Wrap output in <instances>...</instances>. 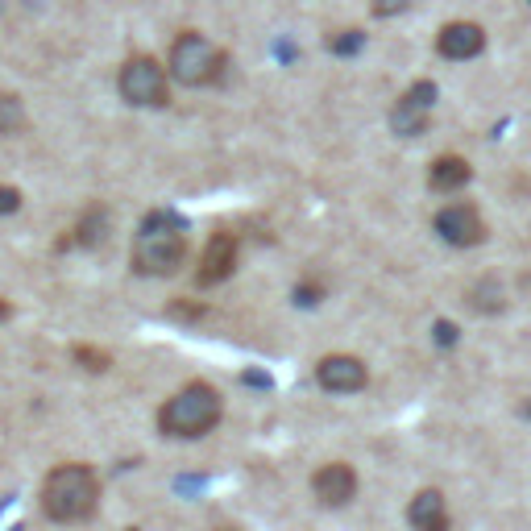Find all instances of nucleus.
Listing matches in <instances>:
<instances>
[{
	"instance_id": "nucleus-1",
	"label": "nucleus",
	"mask_w": 531,
	"mask_h": 531,
	"mask_svg": "<svg viewBox=\"0 0 531 531\" xmlns=\"http://www.w3.org/2000/svg\"><path fill=\"white\" fill-rule=\"evenodd\" d=\"M183 258H187V220L171 208H154L133 237V270L166 278L183 266Z\"/></svg>"
},
{
	"instance_id": "nucleus-2",
	"label": "nucleus",
	"mask_w": 531,
	"mask_h": 531,
	"mask_svg": "<svg viewBox=\"0 0 531 531\" xmlns=\"http://www.w3.org/2000/svg\"><path fill=\"white\" fill-rule=\"evenodd\" d=\"M96 502H100V482L88 465H59L42 482V511L54 523L88 519L96 511Z\"/></svg>"
},
{
	"instance_id": "nucleus-3",
	"label": "nucleus",
	"mask_w": 531,
	"mask_h": 531,
	"mask_svg": "<svg viewBox=\"0 0 531 531\" xmlns=\"http://www.w3.org/2000/svg\"><path fill=\"white\" fill-rule=\"evenodd\" d=\"M216 419H220V395L208 382H191L162 403L158 432L171 440H200L216 428Z\"/></svg>"
},
{
	"instance_id": "nucleus-4",
	"label": "nucleus",
	"mask_w": 531,
	"mask_h": 531,
	"mask_svg": "<svg viewBox=\"0 0 531 531\" xmlns=\"http://www.w3.org/2000/svg\"><path fill=\"white\" fill-rule=\"evenodd\" d=\"M220 63H225V54L204 34H183L171 46V79L183 83V88H204V83H212L220 75Z\"/></svg>"
},
{
	"instance_id": "nucleus-5",
	"label": "nucleus",
	"mask_w": 531,
	"mask_h": 531,
	"mask_svg": "<svg viewBox=\"0 0 531 531\" xmlns=\"http://www.w3.org/2000/svg\"><path fill=\"white\" fill-rule=\"evenodd\" d=\"M121 96L133 104V108H158L166 104V67L146 59V54H137L121 67Z\"/></svg>"
},
{
	"instance_id": "nucleus-6",
	"label": "nucleus",
	"mask_w": 531,
	"mask_h": 531,
	"mask_svg": "<svg viewBox=\"0 0 531 531\" xmlns=\"http://www.w3.org/2000/svg\"><path fill=\"white\" fill-rule=\"evenodd\" d=\"M436 104V83L432 79H419L415 88H407V96L395 104V113H390V129L399 137H419L428 129V113Z\"/></svg>"
},
{
	"instance_id": "nucleus-7",
	"label": "nucleus",
	"mask_w": 531,
	"mask_h": 531,
	"mask_svg": "<svg viewBox=\"0 0 531 531\" xmlns=\"http://www.w3.org/2000/svg\"><path fill=\"white\" fill-rule=\"evenodd\" d=\"M436 233H440V241H449L457 249H469V245H482L486 225H482V216H478L473 204H449V208L436 212Z\"/></svg>"
},
{
	"instance_id": "nucleus-8",
	"label": "nucleus",
	"mask_w": 531,
	"mask_h": 531,
	"mask_svg": "<svg viewBox=\"0 0 531 531\" xmlns=\"http://www.w3.org/2000/svg\"><path fill=\"white\" fill-rule=\"evenodd\" d=\"M316 382L328 390V395H357V390L370 382V374H366V366H361L357 357H349V353H328L320 366H316Z\"/></svg>"
},
{
	"instance_id": "nucleus-9",
	"label": "nucleus",
	"mask_w": 531,
	"mask_h": 531,
	"mask_svg": "<svg viewBox=\"0 0 531 531\" xmlns=\"http://www.w3.org/2000/svg\"><path fill=\"white\" fill-rule=\"evenodd\" d=\"M482 50H486V34H482V25H473V21L444 25L436 38V54L449 63H469V59H478Z\"/></svg>"
},
{
	"instance_id": "nucleus-10",
	"label": "nucleus",
	"mask_w": 531,
	"mask_h": 531,
	"mask_svg": "<svg viewBox=\"0 0 531 531\" xmlns=\"http://www.w3.org/2000/svg\"><path fill=\"white\" fill-rule=\"evenodd\" d=\"M237 270V237L233 233H216L208 245H204V258H200V270H195V283L200 287H216Z\"/></svg>"
},
{
	"instance_id": "nucleus-11",
	"label": "nucleus",
	"mask_w": 531,
	"mask_h": 531,
	"mask_svg": "<svg viewBox=\"0 0 531 531\" xmlns=\"http://www.w3.org/2000/svg\"><path fill=\"white\" fill-rule=\"evenodd\" d=\"M312 490L324 507H345V502H353V494H357V473L341 461H332L312 478Z\"/></svg>"
},
{
	"instance_id": "nucleus-12",
	"label": "nucleus",
	"mask_w": 531,
	"mask_h": 531,
	"mask_svg": "<svg viewBox=\"0 0 531 531\" xmlns=\"http://www.w3.org/2000/svg\"><path fill=\"white\" fill-rule=\"evenodd\" d=\"M407 523L419 527V531H444V527H449V511H444V498H440L436 490L415 494V498H411V507H407Z\"/></svg>"
},
{
	"instance_id": "nucleus-13",
	"label": "nucleus",
	"mask_w": 531,
	"mask_h": 531,
	"mask_svg": "<svg viewBox=\"0 0 531 531\" xmlns=\"http://www.w3.org/2000/svg\"><path fill=\"white\" fill-rule=\"evenodd\" d=\"M469 179H473V171H469V162H465L461 154H444V158H436V162H432V171H428V183H432V191H440V195L461 191Z\"/></svg>"
},
{
	"instance_id": "nucleus-14",
	"label": "nucleus",
	"mask_w": 531,
	"mask_h": 531,
	"mask_svg": "<svg viewBox=\"0 0 531 531\" xmlns=\"http://www.w3.org/2000/svg\"><path fill=\"white\" fill-rule=\"evenodd\" d=\"M108 229H113V212H108L104 204H92V208H83V216H79L75 241H79L83 249H96V245H104Z\"/></svg>"
},
{
	"instance_id": "nucleus-15",
	"label": "nucleus",
	"mask_w": 531,
	"mask_h": 531,
	"mask_svg": "<svg viewBox=\"0 0 531 531\" xmlns=\"http://www.w3.org/2000/svg\"><path fill=\"white\" fill-rule=\"evenodd\" d=\"M469 295H473L469 303L478 307V312H498V307H502V291H498L494 278H486V283H482V287H473Z\"/></svg>"
},
{
	"instance_id": "nucleus-16",
	"label": "nucleus",
	"mask_w": 531,
	"mask_h": 531,
	"mask_svg": "<svg viewBox=\"0 0 531 531\" xmlns=\"http://www.w3.org/2000/svg\"><path fill=\"white\" fill-rule=\"evenodd\" d=\"M21 121H25L21 100H17V96H0V137H5V133H17Z\"/></svg>"
},
{
	"instance_id": "nucleus-17",
	"label": "nucleus",
	"mask_w": 531,
	"mask_h": 531,
	"mask_svg": "<svg viewBox=\"0 0 531 531\" xmlns=\"http://www.w3.org/2000/svg\"><path fill=\"white\" fill-rule=\"evenodd\" d=\"M328 46H332V54H357L361 46H366V34H361V30H341V34L328 38Z\"/></svg>"
},
{
	"instance_id": "nucleus-18",
	"label": "nucleus",
	"mask_w": 531,
	"mask_h": 531,
	"mask_svg": "<svg viewBox=\"0 0 531 531\" xmlns=\"http://www.w3.org/2000/svg\"><path fill=\"white\" fill-rule=\"evenodd\" d=\"M75 361H79V366H88V370H108V353H100L92 345H75Z\"/></svg>"
},
{
	"instance_id": "nucleus-19",
	"label": "nucleus",
	"mask_w": 531,
	"mask_h": 531,
	"mask_svg": "<svg viewBox=\"0 0 531 531\" xmlns=\"http://www.w3.org/2000/svg\"><path fill=\"white\" fill-rule=\"evenodd\" d=\"M411 9V0H374V17H399Z\"/></svg>"
},
{
	"instance_id": "nucleus-20",
	"label": "nucleus",
	"mask_w": 531,
	"mask_h": 531,
	"mask_svg": "<svg viewBox=\"0 0 531 531\" xmlns=\"http://www.w3.org/2000/svg\"><path fill=\"white\" fill-rule=\"evenodd\" d=\"M21 208V191L17 187H0V216H13Z\"/></svg>"
},
{
	"instance_id": "nucleus-21",
	"label": "nucleus",
	"mask_w": 531,
	"mask_h": 531,
	"mask_svg": "<svg viewBox=\"0 0 531 531\" xmlns=\"http://www.w3.org/2000/svg\"><path fill=\"white\" fill-rule=\"evenodd\" d=\"M436 345H457V324L440 320V324H436Z\"/></svg>"
},
{
	"instance_id": "nucleus-22",
	"label": "nucleus",
	"mask_w": 531,
	"mask_h": 531,
	"mask_svg": "<svg viewBox=\"0 0 531 531\" xmlns=\"http://www.w3.org/2000/svg\"><path fill=\"white\" fill-rule=\"evenodd\" d=\"M0 316H9V303H0Z\"/></svg>"
}]
</instances>
